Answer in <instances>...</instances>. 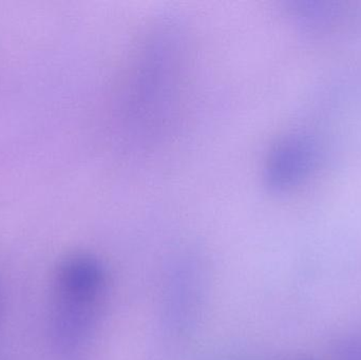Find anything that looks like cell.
Wrapping results in <instances>:
<instances>
[{
  "label": "cell",
  "instance_id": "1",
  "mask_svg": "<svg viewBox=\"0 0 361 360\" xmlns=\"http://www.w3.org/2000/svg\"><path fill=\"white\" fill-rule=\"evenodd\" d=\"M107 268L97 256L61 260L51 287L48 342L56 360H82L101 325L109 293Z\"/></svg>",
  "mask_w": 361,
  "mask_h": 360
},
{
  "label": "cell",
  "instance_id": "2",
  "mask_svg": "<svg viewBox=\"0 0 361 360\" xmlns=\"http://www.w3.org/2000/svg\"><path fill=\"white\" fill-rule=\"evenodd\" d=\"M319 146L310 135L293 132L280 139L267 156L265 181L274 192H286L305 182L319 161Z\"/></svg>",
  "mask_w": 361,
  "mask_h": 360
},
{
  "label": "cell",
  "instance_id": "3",
  "mask_svg": "<svg viewBox=\"0 0 361 360\" xmlns=\"http://www.w3.org/2000/svg\"><path fill=\"white\" fill-rule=\"evenodd\" d=\"M201 271L192 263L178 266L167 291L165 319L173 335L190 331L199 315L202 300Z\"/></svg>",
  "mask_w": 361,
  "mask_h": 360
}]
</instances>
